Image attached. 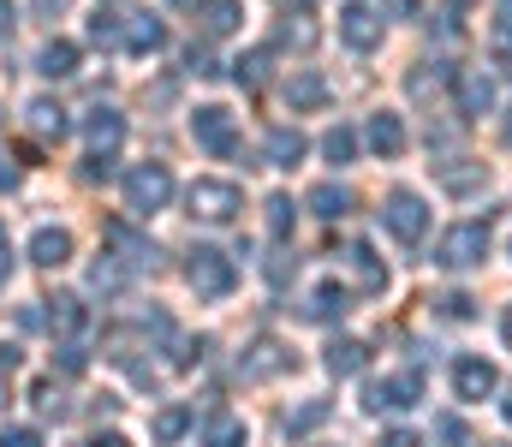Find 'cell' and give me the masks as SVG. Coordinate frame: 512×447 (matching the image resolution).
<instances>
[{"instance_id":"obj_32","label":"cell","mask_w":512,"mask_h":447,"mask_svg":"<svg viewBox=\"0 0 512 447\" xmlns=\"http://www.w3.org/2000/svg\"><path fill=\"white\" fill-rule=\"evenodd\" d=\"M322 155H328L334 167H352V161H358V132H352V126H334V132L322 138Z\"/></svg>"},{"instance_id":"obj_54","label":"cell","mask_w":512,"mask_h":447,"mask_svg":"<svg viewBox=\"0 0 512 447\" xmlns=\"http://www.w3.org/2000/svg\"><path fill=\"white\" fill-rule=\"evenodd\" d=\"M501 30L512 36V0H501Z\"/></svg>"},{"instance_id":"obj_41","label":"cell","mask_w":512,"mask_h":447,"mask_svg":"<svg viewBox=\"0 0 512 447\" xmlns=\"http://www.w3.org/2000/svg\"><path fill=\"white\" fill-rule=\"evenodd\" d=\"M185 72H197V78H209V72H221V66H215V54H209L203 42H191V48H185Z\"/></svg>"},{"instance_id":"obj_42","label":"cell","mask_w":512,"mask_h":447,"mask_svg":"<svg viewBox=\"0 0 512 447\" xmlns=\"http://www.w3.org/2000/svg\"><path fill=\"white\" fill-rule=\"evenodd\" d=\"M0 447H42V436L30 424H12V430H0Z\"/></svg>"},{"instance_id":"obj_53","label":"cell","mask_w":512,"mask_h":447,"mask_svg":"<svg viewBox=\"0 0 512 447\" xmlns=\"http://www.w3.org/2000/svg\"><path fill=\"white\" fill-rule=\"evenodd\" d=\"M280 6H286V12H310L316 0H280Z\"/></svg>"},{"instance_id":"obj_47","label":"cell","mask_w":512,"mask_h":447,"mask_svg":"<svg viewBox=\"0 0 512 447\" xmlns=\"http://www.w3.org/2000/svg\"><path fill=\"white\" fill-rule=\"evenodd\" d=\"M495 54H501V72H512V36L507 30H495Z\"/></svg>"},{"instance_id":"obj_20","label":"cell","mask_w":512,"mask_h":447,"mask_svg":"<svg viewBox=\"0 0 512 447\" xmlns=\"http://www.w3.org/2000/svg\"><path fill=\"white\" fill-rule=\"evenodd\" d=\"M24 120H30V132H36V138H54V144L72 132V120H66V108H60L54 96H36V102L24 108Z\"/></svg>"},{"instance_id":"obj_33","label":"cell","mask_w":512,"mask_h":447,"mask_svg":"<svg viewBox=\"0 0 512 447\" xmlns=\"http://www.w3.org/2000/svg\"><path fill=\"white\" fill-rule=\"evenodd\" d=\"M262 78H268V48H251V54L233 60V84H239V90H256Z\"/></svg>"},{"instance_id":"obj_37","label":"cell","mask_w":512,"mask_h":447,"mask_svg":"<svg viewBox=\"0 0 512 447\" xmlns=\"http://www.w3.org/2000/svg\"><path fill=\"white\" fill-rule=\"evenodd\" d=\"M328 418V400H310V406H298V412H286V436H304V430H316Z\"/></svg>"},{"instance_id":"obj_8","label":"cell","mask_w":512,"mask_h":447,"mask_svg":"<svg viewBox=\"0 0 512 447\" xmlns=\"http://www.w3.org/2000/svg\"><path fill=\"white\" fill-rule=\"evenodd\" d=\"M191 138H197V149H209V155H233L239 149V120L209 102V108L191 114Z\"/></svg>"},{"instance_id":"obj_11","label":"cell","mask_w":512,"mask_h":447,"mask_svg":"<svg viewBox=\"0 0 512 447\" xmlns=\"http://www.w3.org/2000/svg\"><path fill=\"white\" fill-rule=\"evenodd\" d=\"M280 370H292V352L274 340V334H262L245 346V358H239V376L245 382H268V376H280Z\"/></svg>"},{"instance_id":"obj_15","label":"cell","mask_w":512,"mask_h":447,"mask_svg":"<svg viewBox=\"0 0 512 447\" xmlns=\"http://www.w3.org/2000/svg\"><path fill=\"white\" fill-rule=\"evenodd\" d=\"M30 263L36 269H66L72 263V233L66 227H36L30 233Z\"/></svg>"},{"instance_id":"obj_34","label":"cell","mask_w":512,"mask_h":447,"mask_svg":"<svg viewBox=\"0 0 512 447\" xmlns=\"http://www.w3.org/2000/svg\"><path fill=\"white\" fill-rule=\"evenodd\" d=\"M90 42H96V48H120V42H126V18L96 12V18H90Z\"/></svg>"},{"instance_id":"obj_57","label":"cell","mask_w":512,"mask_h":447,"mask_svg":"<svg viewBox=\"0 0 512 447\" xmlns=\"http://www.w3.org/2000/svg\"><path fill=\"white\" fill-rule=\"evenodd\" d=\"M173 6H203V0H173Z\"/></svg>"},{"instance_id":"obj_39","label":"cell","mask_w":512,"mask_h":447,"mask_svg":"<svg viewBox=\"0 0 512 447\" xmlns=\"http://www.w3.org/2000/svg\"><path fill=\"white\" fill-rule=\"evenodd\" d=\"M262 275H268V287H286V281L298 275V257H292V251H274V257L262 263Z\"/></svg>"},{"instance_id":"obj_30","label":"cell","mask_w":512,"mask_h":447,"mask_svg":"<svg viewBox=\"0 0 512 447\" xmlns=\"http://www.w3.org/2000/svg\"><path fill=\"white\" fill-rule=\"evenodd\" d=\"M191 418H197L191 406H161L149 430H155V442H161V447H173V442H179V436H185V430H191Z\"/></svg>"},{"instance_id":"obj_50","label":"cell","mask_w":512,"mask_h":447,"mask_svg":"<svg viewBox=\"0 0 512 447\" xmlns=\"http://www.w3.org/2000/svg\"><path fill=\"white\" fill-rule=\"evenodd\" d=\"M90 447H131V442H126V436H120V430H108V436H96V442H90Z\"/></svg>"},{"instance_id":"obj_10","label":"cell","mask_w":512,"mask_h":447,"mask_svg":"<svg viewBox=\"0 0 512 447\" xmlns=\"http://www.w3.org/2000/svg\"><path fill=\"white\" fill-rule=\"evenodd\" d=\"M340 263H346V275H352L358 293H387V263L376 257L370 239H352V245L340 251Z\"/></svg>"},{"instance_id":"obj_26","label":"cell","mask_w":512,"mask_h":447,"mask_svg":"<svg viewBox=\"0 0 512 447\" xmlns=\"http://www.w3.org/2000/svg\"><path fill=\"white\" fill-rule=\"evenodd\" d=\"M203 36H233L239 24H245V6L239 0H203Z\"/></svg>"},{"instance_id":"obj_13","label":"cell","mask_w":512,"mask_h":447,"mask_svg":"<svg viewBox=\"0 0 512 447\" xmlns=\"http://www.w3.org/2000/svg\"><path fill=\"white\" fill-rule=\"evenodd\" d=\"M364 144L376 149V155H382V161H399V155H405V144H411V132H405V120H399V114H370V126H364Z\"/></svg>"},{"instance_id":"obj_6","label":"cell","mask_w":512,"mask_h":447,"mask_svg":"<svg viewBox=\"0 0 512 447\" xmlns=\"http://www.w3.org/2000/svg\"><path fill=\"white\" fill-rule=\"evenodd\" d=\"M382 36H387V18L370 0H346V6H340V42H346L352 54H376Z\"/></svg>"},{"instance_id":"obj_52","label":"cell","mask_w":512,"mask_h":447,"mask_svg":"<svg viewBox=\"0 0 512 447\" xmlns=\"http://www.w3.org/2000/svg\"><path fill=\"white\" fill-rule=\"evenodd\" d=\"M12 30V0H0V36Z\"/></svg>"},{"instance_id":"obj_7","label":"cell","mask_w":512,"mask_h":447,"mask_svg":"<svg viewBox=\"0 0 512 447\" xmlns=\"http://www.w3.org/2000/svg\"><path fill=\"white\" fill-rule=\"evenodd\" d=\"M417 400H423V370H393L382 382H370V394H364L370 412H405Z\"/></svg>"},{"instance_id":"obj_44","label":"cell","mask_w":512,"mask_h":447,"mask_svg":"<svg viewBox=\"0 0 512 447\" xmlns=\"http://www.w3.org/2000/svg\"><path fill=\"white\" fill-rule=\"evenodd\" d=\"M66 6H72V0H30V12H36V18H60Z\"/></svg>"},{"instance_id":"obj_29","label":"cell","mask_w":512,"mask_h":447,"mask_svg":"<svg viewBox=\"0 0 512 447\" xmlns=\"http://www.w3.org/2000/svg\"><path fill=\"white\" fill-rule=\"evenodd\" d=\"M489 185V167L483 161H471V167H441V191H453V197H471V191H483Z\"/></svg>"},{"instance_id":"obj_27","label":"cell","mask_w":512,"mask_h":447,"mask_svg":"<svg viewBox=\"0 0 512 447\" xmlns=\"http://www.w3.org/2000/svg\"><path fill=\"white\" fill-rule=\"evenodd\" d=\"M203 447H245V418L239 412H209L203 418Z\"/></svg>"},{"instance_id":"obj_1","label":"cell","mask_w":512,"mask_h":447,"mask_svg":"<svg viewBox=\"0 0 512 447\" xmlns=\"http://www.w3.org/2000/svg\"><path fill=\"white\" fill-rule=\"evenodd\" d=\"M185 281H191V293L197 298H233L239 287V263L227 257V251H215V245H191V257H185Z\"/></svg>"},{"instance_id":"obj_2","label":"cell","mask_w":512,"mask_h":447,"mask_svg":"<svg viewBox=\"0 0 512 447\" xmlns=\"http://www.w3.org/2000/svg\"><path fill=\"white\" fill-rule=\"evenodd\" d=\"M376 215H382V233L399 239V245H417V239L429 233V203H423V191H411V185H393Z\"/></svg>"},{"instance_id":"obj_46","label":"cell","mask_w":512,"mask_h":447,"mask_svg":"<svg viewBox=\"0 0 512 447\" xmlns=\"http://www.w3.org/2000/svg\"><path fill=\"white\" fill-rule=\"evenodd\" d=\"M12 185H18V167H12V155L0 149V191H12Z\"/></svg>"},{"instance_id":"obj_49","label":"cell","mask_w":512,"mask_h":447,"mask_svg":"<svg viewBox=\"0 0 512 447\" xmlns=\"http://www.w3.org/2000/svg\"><path fill=\"white\" fill-rule=\"evenodd\" d=\"M382 447H417V436H411V430H387Z\"/></svg>"},{"instance_id":"obj_22","label":"cell","mask_w":512,"mask_h":447,"mask_svg":"<svg viewBox=\"0 0 512 447\" xmlns=\"http://www.w3.org/2000/svg\"><path fill=\"white\" fill-rule=\"evenodd\" d=\"M346 310H352V287H340V281H322V287L310 293V304H304L310 322H340Z\"/></svg>"},{"instance_id":"obj_19","label":"cell","mask_w":512,"mask_h":447,"mask_svg":"<svg viewBox=\"0 0 512 447\" xmlns=\"http://www.w3.org/2000/svg\"><path fill=\"white\" fill-rule=\"evenodd\" d=\"M48 304V322L66 334V340H78L84 328H90V310H84V298L78 293H54V298H42Z\"/></svg>"},{"instance_id":"obj_18","label":"cell","mask_w":512,"mask_h":447,"mask_svg":"<svg viewBox=\"0 0 512 447\" xmlns=\"http://www.w3.org/2000/svg\"><path fill=\"white\" fill-rule=\"evenodd\" d=\"M322 364H328V376H364L370 370V346L364 340H328V352H322Z\"/></svg>"},{"instance_id":"obj_17","label":"cell","mask_w":512,"mask_h":447,"mask_svg":"<svg viewBox=\"0 0 512 447\" xmlns=\"http://www.w3.org/2000/svg\"><path fill=\"white\" fill-rule=\"evenodd\" d=\"M304 132L298 126H268V138H262V161L268 167H298L304 161Z\"/></svg>"},{"instance_id":"obj_24","label":"cell","mask_w":512,"mask_h":447,"mask_svg":"<svg viewBox=\"0 0 512 447\" xmlns=\"http://www.w3.org/2000/svg\"><path fill=\"white\" fill-rule=\"evenodd\" d=\"M36 72H42V78H72V72H78V42H66V36L42 42V54H36Z\"/></svg>"},{"instance_id":"obj_43","label":"cell","mask_w":512,"mask_h":447,"mask_svg":"<svg viewBox=\"0 0 512 447\" xmlns=\"http://www.w3.org/2000/svg\"><path fill=\"white\" fill-rule=\"evenodd\" d=\"M108 173H114V155H90V161H84V179H90V185L108 179Z\"/></svg>"},{"instance_id":"obj_45","label":"cell","mask_w":512,"mask_h":447,"mask_svg":"<svg viewBox=\"0 0 512 447\" xmlns=\"http://www.w3.org/2000/svg\"><path fill=\"white\" fill-rule=\"evenodd\" d=\"M18 364H24V352H18V346H0V376H12Z\"/></svg>"},{"instance_id":"obj_3","label":"cell","mask_w":512,"mask_h":447,"mask_svg":"<svg viewBox=\"0 0 512 447\" xmlns=\"http://www.w3.org/2000/svg\"><path fill=\"white\" fill-rule=\"evenodd\" d=\"M173 203V173H167V161H143V167H131L126 173V209L137 221H149V215H161Z\"/></svg>"},{"instance_id":"obj_9","label":"cell","mask_w":512,"mask_h":447,"mask_svg":"<svg viewBox=\"0 0 512 447\" xmlns=\"http://www.w3.org/2000/svg\"><path fill=\"white\" fill-rule=\"evenodd\" d=\"M495 388H501V370H495L483 352H459V358H453V394H459V400H489Z\"/></svg>"},{"instance_id":"obj_55","label":"cell","mask_w":512,"mask_h":447,"mask_svg":"<svg viewBox=\"0 0 512 447\" xmlns=\"http://www.w3.org/2000/svg\"><path fill=\"white\" fill-rule=\"evenodd\" d=\"M501 138H507V144H512V114H507V126H501Z\"/></svg>"},{"instance_id":"obj_48","label":"cell","mask_w":512,"mask_h":447,"mask_svg":"<svg viewBox=\"0 0 512 447\" xmlns=\"http://www.w3.org/2000/svg\"><path fill=\"white\" fill-rule=\"evenodd\" d=\"M12 281V245H6V233H0V287Z\"/></svg>"},{"instance_id":"obj_4","label":"cell","mask_w":512,"mask_h":447,"mask_svg":"<svg viewBox=\"0 0 512 447\" xmlns=\"http://www.w3.org/2000/svg\"><path fill=\"white\" fill-rule=\"evenodd\" d=\"M185 209H191L197 221H209V227H227V221H239L245 191H239L233 179H197V185L185 191Z\"/></svg>"},{"instance_id":"obj_12","label":"cell","mask_w":512,"mask_h":447,"mask_svg":"<svg viewBox=\"0 0 512 447\" xmlns=\"http://www.w3.org/2000/svg\"><path fill=\"white\" fill-rule=\"evenodd\" d=\"M453 102H459V114H465V120H483V114L495 108V78H489V72H477V66H471V72H459V78H453Z\"/></svg>"},{"instance_id":"obj_14","label":"cell","mask_w":512,"mask_h":447,"mask_svg":"<svg viewBox=\"0 0 512 447\" xmlns=\"http://www.w3.org/2000/svg\"><path fill=\"white\" fill-rule=\"evenodd\" d=\"M84 138H90V155H114L120 138H126V114L120 108H90L84 114Z\"/></svg>"},{"instance_id":"obj_40","label":"cell","mask_w":512,"mask_h":447,"mask_svg":"<svg viewBox=\"0 0 512 447\" xmlns=\"http://www.w3.org/2000/svg\"><path fill=\"white\" fill-rule=\"evenodd\" d=\"M54 364H60L66 376H84V364H90V352H84L78 340H60V352H54Z\"/></svg>"},{"instance_id":"obj_31","label":"cell","mask_w":512,"mask_h":447,"mask_svg":"<svg viewBox=\"0 0 512 447\" xmlns=\"http://www.w3.org/2000/svg\"><path fill=\"white\" fill-rule=\"evenodd\" d=\"M262 209H268V215H262V221H268V239H292V221H298V203H292V197H268Z\"/></svg>"},{"instance_id":"obj_56","label":"cell","mask_w":512,"mask_h":447,"mask_svg":"<svg viewBox=\"0 0 512 447\" xmlns=\"http://www.w3.org/2000/svg\"><path fill=\"white\" fill-rule=\"evenodd\" d=\"M501 412H507V424H512V388H507V406H501Z\"/></svg>"},{"instance_id":"obj_5","label":"cell","mask_w":512,"mask_h":447,"mask_svg":"<svg viewBox=\"0 0 512 447\" xmlns=\"http://www.w3.org/2000/svg\"><path fill=\"white\" fill-rule=\"evenodd\" d=\"M483 257H489V227L483 221H459V227H447L441 239H435V263L441 269H483Z\"/></svg>"},{"instance_id":"obj_23","label":"cell","mask_w":512,"mask_h":447,"mask_svg":"<svg viewBox=\"0 0 512 447\" xmlns=\"http://www.w3.org/2000/svg\"><path fill=\"white\" fill-rule=\"evenodd\" d=\"M120 48H131V54H155V48H167V24L149 18V12H131L126 18V42H120Z\"/></svg>"},{"instance_id":"obj_38","label":"cell","mask_w":512,"mask_h":447,"mask_svg":"<svg viewBox=\"0 0 512 447\" xmlns=\"http://www.w3.org/2000/svg\"><path fill=\"white\" fill-rule=\"evenodd\" d=\"M30 400H36V412H42V418H66V394H60L54 382H36V388H30Z\"/></svg>"},{"instance_id":"obj_36","label":"cell","mask_w":512,"mask_h":447,"mask_svg":"<svg viewBox=\"0 0 512 447\" xmlns=\"http://www.w3.org/2000/svg\"><path fill=\"white\" fill-rule=\"evenodd\" d=\"M435 447H477L465 418H435Z\"/></svg>"},{"instance_id":"obj_16","label":"cell","mask_w":512,"mask_h":447,"mask_svg":"<svg viewBox=\"0 0 512 447\" xmlns=\"http://www.w3.org/2000/svg\"><path fill=\"white\" fill-rule=\"evenodd\" d=\"M322 102H328V78H322V72L304 66V72L286 78V108H292V114H316Z\"/></svg>"},{"instance_id":"obj_21","label":"cell","mask_w":512,"mask_h":447,"mask_svg":"<svg viewBox=\"0 0 512 447\" xmlns=\"http://www.w3.org/2000/svg\"><path fill=\"white\" fill-rule=\"evenodd\" d=\"M108 245H120V263H126V269H155V263H161V257H155V245H149V239H137L126 221H108Z\"/></svg>"},{"instance_id":"obj_28","label":"cell","mask_w":512,"mask_h":447,"mask_svg":"<svg viewBox=\"0 0 512 447\" xmlns=\"http://www.w3.org/2000/svg\"><path fill=\"white\" fill-rule=\"evenodd\" d=\"M274 48H298V54H310V48H316V24H310L304 12L280 18V24H274Z\"/></svg>"},{"instance_id":"obj_25","label":"cell","mask_w":512,"mask_h":447,"mask_svg":"<svg viewBox=\"0 0 512 447\" xmlns=\"http://www.w3.org/2000/svg\"><path fill=\"white\" fill-rule=\"evenodd\" d=\"M304 203H310V215H322V221H346L358 197H352L346 185H334V179H328V185H316V191H310Z\"/></svg>"},{"instance_id":"obj_35","label":"cell","mask_w":512,"mask_h":447,"mask_svg":"<svg viewBox=\"0 0 512 447\" xmlns=\"http://www.w3.org/2000/svg\"><path fill=\"white\" fill-rule=\"evenodd\" d=\"M435 316H441V322H471V316H477V298L471 293H441L435 298Z\"/></svg>"},{"instance_id":"obj_51","label":"cell","mask_w":512,"mask_h":447,"mask_svg":"<svg viewBox=\"0 0 512 447\" xmlns=\"http://www.w3.org/2000/svg\"><path fill=\"white\" fill-rule=\"evenodd\" d=\"M501 340H507V352H512V304L501 310Z\"/></svg>"}]
</instances>
